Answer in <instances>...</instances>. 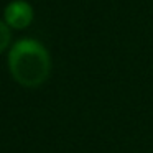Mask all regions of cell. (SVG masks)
Returning <instances> with one entry per match:
<instances>
[{"mask_svg":"<svg viewBox=\"0 0 153 153\" xmlns=\"http://www.w3.org/2000/svg\"><path fill=\"white\" fill-rule=\"evenodd\" d=\"M8 71L23 87H38L51 73V58L48 50L33 38L15 41L8 51Z\"/></svg>","mask_w":153,"mask_h":153,"instance_id":"6da1fadb","label":"cell"},{"mask_svg":"<svg viewBox=\"0 0 153 153\" xmlns=\"http://www.w3.org/2000/svg\"><path fill=\"white\" fill-rule=\"evenodd\" d=\"M33 15V7L27 0H13L4 8V22L13 30H23L30 27Z\"/></svg>","mask_w":153,"mask_h":153,"instance_id":"7a4b0ae2","label":"cell"},{"mask_svg":"<svg viewBox=\"0 0 153 153\" xmlns=\"http://www.w3.org/2000/svg\"><path fill=\"white\" fill-rule=\"evenodd\" d=\"M10 43H12V28L4 20H0V53L8 50Z\"/></svg>","mask_w":153,"mask_h":153,"instance_id":"3957f363","label":"cell"}]
</instances>
